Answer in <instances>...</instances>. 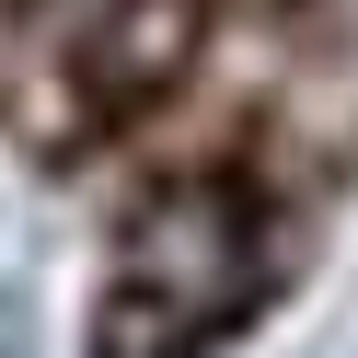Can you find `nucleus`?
Wrapping results in <instances>:
<instances>
[{
  "label": "nucleus",
  "instance_id": "nucleus-1",
  "mask_svg": "<svg viewBox=\"0 0 358 358\" xmlns=\"http://www.w3.org/2000/svg\"><path fill=\"white\" fill-rule=\"evenodd\" d=\"M255 289H266L255 208H243L231 185H185V196H162V208L127 231V255H116V301H104V335H93V347H116L139 312H162L150 358H185V347H208L220 324H243V301H255Z\"/></svg>",
  "mask_w": 358,
  "mask_h": 358
}]
</instances>
